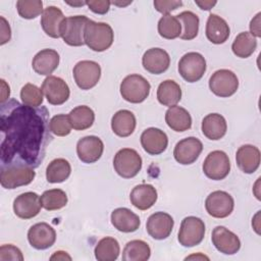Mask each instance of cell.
<instances>
[{
    "instance_id": "obj_1",
    "label": "cell",
    "mask_w": 261,
    "mask_h": 261,
    "mask_svg": "<svg viewBox=\"0 0 261 261\" xmlns=\"http://www.w3.org/2000/svg\"><path fill=\"white\" fill-rule=\"evenodd\" d=\"M1 165L38 167L52 141L46 107H31L11 99L1 104Z\"/></svg>"
},
{
    "instance_id": "obj_2",
    "label": "cell",
    "mask_w": 261,
    "mask_h": 261,
    "mask_svg": "<svg viewBox=\"0 0 261 261\" xmlns=\"http://www.w3.org/2000/svg\"><path fill=\"white\" fill-rule=\"evenodd\" d=\"M85 44L93 51L103 52L109 49L114 40L112 28L106 22L89 19L84 32Z\"/></svg>"
},
{
    "instance_id": "obj_3",
    "label": "cell",
    "mask_w": 261,
    "mask_h": 261,
    "mask_svg": "<svg viewBox=\"0 0 261 261\" xmlns=\"http://www.w3.org/2000/svg\"><path fill=\"white\" fill-rule=\"evenodd\" d=\"M150 83L140 74L126 75L120 83L119 91L122 98L129 103H142L150 94Z\"/></svg>"
},
{
    "instance_id": "obj_4",
    "label": "cell",
    "mask_w": 261,
    "mask_h": 261,
    "mask_svg": "<svg viewBox=\"0 0 261 261\" xmlns=\"http://www.w3.org/2000/svg\"><path fill=\"white\" fill-rule=\"evenodd\" d=\"M142 163L140 154L130 148L120 149L113 159L114 170L123 178L135 177L141 171Z\"/></svg>"
},
{
    "instance_id": "obj_5",
    "label": "cell",
    "mask_w": 261,
    "mask_h": 261,
    "mask_svg": "<svg viewBox=\"0 0 261 261\" xmlns=\"http://www.w3.org/2000/svg\"><path fill=\"white\" fill-rule=\"evenodd\" d=\"M205 236V223L196 216H188L181 220L178 230V242L181 246L191 248L203 241Z\"/></svg>"
},
{
    "instance_id": "obj_6",
    "label": "cell",
    "mask_w": 261,
    "mask_h": 261,
    "mask_svg": "<svg viewBox=\"0 0 261 261\" xmlns=\"http://www.w3.org/2000/svg\"><path fill=\"white\" fill-rule=\"evenodd\" d=\"M89 18L85 15L68 16L60 25V37L69 46L80 47L85 44L84 32Z\"/></svg>"
},
{
    "instance_id": "obj_7",
    "label": "cell",
    "mask_w": 261,
    "mask_h": 261,
    "mask_svg": "<svg viewBox=\"0 0 261 261\" xmlns=\"http://www.w3.org/2000/svg\"><path fill=\"white\" fill-rule=\"evenodd\" d=\"M206 71V60L198 52L186 53L178 62V72L188 83L200 81Z\"/></svg>"
},
{
    "instance_id": "obj_8",
    "label": "cell",
    "mask_w": 261,
    "mask_h": 261,
    "mask_svg": "<svg viewBox=\"0 0 261 261\" xmlns=\"http://www.w3.org/2000/svg\"><path fill=\"white\" fill-rule=\"evenodd\" d=\"M36 176L33 167L25 165H13L2 167L0 182L5 189L12 190L31 184Z\"/></svg>"
},
{
    "instance_id": "obj_9",
    "label": "cell",
    "mask_w": 261,
    "mask_h": 261,
    "mask_svg": "<svg viewBox=\"0 0 261 261\" xmlns=\"http://www.w3.org/2000/svg\"><path fill=\"white\" fill-rule=\"evenodd\" d=\"M72 74L80 89L90 90L98 84L101 77V67L96 61L82 60L74 65Z\"/></svg>"
},
{
    "instance_id": "obj_10",
    "label": "cell",
    "mask_w": 261,
    "mask_h": 261,
    "mask_svg": "<svg viewBox=\"0 0 261 261\" xmlns=\"http://www.w3.org/2000/svg\"><path fill=\"white\" fill-rule=\"evenodd\" d=\"M211 92L221 98L232 96L239 88V80L236 73L229 69H218L209 79Z\"/></svg>"
},
{
    "instance_id": "obj_11",
    "label": "cell",
    "mask_w": 261,
    "mask_h": 261,
    "mask_svg": "<svg viewBox=\"0 0 261 261\" xmlns=\"http://www.w3.org/2000/svg\"><path fill=\"white\" fill-rule=\"evenodd\" d=\"M204 174L213 180H221L225 178L230 170L229 158L225 152L215 150L210 152L203 162Z\"/></svg>"
},
{
    "instance_id": "obj_12",
    "label": "cell",
    "mask_w": 261,
    "mask_h": 261,
    "mask_svg": "<svg viewBox=\"0 0 261 261\" xmlns=\"http://www.w3.org/2000/svg\"><path fill=\"white\" fill-rule=\"evenodd\" d=\"M234 207L233 198L224 191H214L205 200L208 214L215 218H225L231 214Z\"/></svg>"
},
{
    "instance_id": "obj_13",
    "label": "cell",
    "mask_w": 261,
    "mask_h": 261,
    "mask_svg": "<svg viewBox=\"0 0 261 261\" xmlns=\"http://www.w3.org/2000/svg\"><path fill=\"white\" fill-rule=\"evenodd\" d=\"M47 101L52 105H61L65 103L70 95L68 85L55 75H48L42 84L41 88Z\"/></svg>"
},
{
    "instance_id": "obj_14",
    "label": "cell",
    "mask_w": 261,
    "mask_h": 261,
    "mask_svg": "<svg viewBox=\"0 0 261 261\" xmlns=\"http://www.w3.org/2000/svg\"><path fill=\"white\" fill-rule=\"evenodd\" d=\"M202 150L203 144L199 139L188 137L176 143L173 150V156L179 164L189 165L199 158Z\"/></svg>"
},
{
    "instance_id": "obj_15",
    "label": "cell",
    "mask_w": 261,
    "mask_h": 261,
    "mask_svg": "<svg viewBox=\"0 0 261 261\" xmlns=\"http://www.w3.org/2000/svg\"><path fill=\"white\" fill-rule=\"evenodd\" d=\"M211 241L216 250L225 255H233L241 248L239 237L222 225L213 228Z\"/></svg>"
},
{
    "instance_id": "obj_16",
    "label": "cell",
    "mask_w": 261,
    "mask_h": 261,
    "mask_svg": "<svg viewBox=\"0 0 261 261\" xmlns=\"http://www.w3.org/2000/svg\"><path fill=\"white\" fill-rule=\"evenodd\" d=\"M30 245L37 250H46L52 247L56 241L55 229L46 222H39L32 225L28 231Z\"/></svg>"
},
{
    "instance_id": "obj_17",
    "label": "cell",
    "mask_w": 261,
    "mask_h": 261,
    "mask_svg": "<svg viewBox=\"0 0 261 261\" xmlns=\"http://www.w3.org/2000/svg\"><path fill=\"white\" fill-rule=\"evenodd\" d=\"M42 208L38 194L25 192L17 196L13 201L14 214L21 219H31L37 216Z\"/></svg>"
},
{
    "instance_id": "obj_18",
    "label": "cell",
    "mask_w": 261,
    "mask_h": 261,
    "mask_svg": "<svg viewBox=\"0 0 261 261\" xmlns=\"http://www.w3.org/2000/svg\"><path fill=\"white\" fill-rule=\"evenodd\" d=\"M174 225V220L166 212H155L151 214L146 223V229L150 237L161 241L169 237Z\"/></svg>"
},
{
    "instance_id": "obj_19",
    "label": "cell",
    "mask_w": 261,
    "mask_h": 261,
    "mask_svg": "<svg viewBox=\"0 0 261 261\" xmlns=\"http://www.w3.org/2000/svg\"><path fill=\"white\" fill-rule=\"evenodd\" d=\"M104 151L102 140L96 136H87L77 141L76 154L84 163H94L98 161Z\"/></svg>"
},
{
    "instance_id": "obj_20",
    "label": "cell",
    "mask_w": 261,
    "mask_h": 261,
    "mask_svg": "<svg viewBox=\"0 0 261 261\" xmlns=\"http://www.w3.org/2000/svg\"><path fill=\"white\" fill-rule=\"evenodd\" d=\"M142 64L148 72L161 74L168 69L170 57L169 54L161 48H150L144 53Z\"/></svg>"
},
{
    "instance_id": "obj_21",
    "label": "cell",
    "mask_w": 261,
    "mask_h": 261,
    "mask_svg": "<svg viewBox=\"0 0 261 261\" xmlns=\"http://www.w3.org/2000/svg\"><path fill=\"white\" fill-rule=\"evenodd\" d=\"M141 145L148 154L159 155L166 150L168 138L163 130L156 127H149L141 135Z\"/></svg>"
},
{
    "instance_id": "obj_22",
    "label": "cell",
    "mask_w": 261,
    "mask_h": 261,
    "mask_svg": "<svg viewBox=\"0 0 261 261\" xmlns=\"http://www.w3.org/2000/svg\"><path fill=\"white\" fill-rule=\"evenodd\" d=\"M260 150L253 145H243L236 153L238 167L245 173H254L260 165Z\"/></svg>"
},
{
    "instance_id": "obj_23",
    "label": "cell",
    "mask_w": 261,
    "mask_h": 261,
    "mask_svg": "<svg viewBox=\"0 0 261 261\" xmlns=\"http://www.w3.org/2000/svg\"><path fill=\"white\" fill-rule=\"evenodd\" d=\"M111 223L117 230L121 232H134L140 225V217L128 208L120 207L111 212Z\"/></svg>"
},
{
    "instance_id": "obj_24",
    "label": "cell",
    "mask_w": 261,
    "mask_h": 261,
    "mask_svg": "<svg viewBox=\"0 0 261 261\" xmlns=\"http://www.w3.org/2000/svg\"><path fill=\"white\" fill-rule=\"evenodd\" d=\"M59 54L53 49L39 51L32 60L33 69L40 75H50L59 65Z\"/></svg>"
},
{
    "instance_id": "obj_25",
    "label": "cell",
    "mask_w": 261,
    "mask_h": 261,
    "mask_svg": "<svg viewBox=\"0 0 261 261\" xmlns=\"http://www.w3.org/2000/svg\"><path fill=\"white\" fill-rule=\"evenodd\" d=\"M157 198V190L149 184H141L136 186L129 194L130 203L139 210L150 209L156 203Z\"/></svg>"
},
{
    "instance_id": "obj_26",
    "label": "cell",
    "mask_w": 261,
    "mask_h": 261,
    "mask_svg": "<svg viewBox=\"0 0 261 261\" xmlns=\"http://www.w3.org/2000/svg\"><path fill=\"white\" fill-rule=\"evenodd\" d=\"M205 34L211 43L219 45L226 42L229 37L230 30L227 22L222 17L211 13L207 19Z\"/></svg>"
},
{
    "instance_id": "obj_27",
    "label": "cell",
    "mask_w": 261,
    "mask_h": 261,
    "mask_svg": "<svg viewBox=\"0 0 261 261\" xmlns=\"http://www.w3.org/2000/svg\"><path fill=\"white\" fill-rule=\"evenodd\" d=\"M65 16L60 8L48 6L44 9L41 16V27L49 37L53 39L60 38V25Z\"/></svg>"
},
{
    "instance_id": "obj_28",
    "label": "cell",
    "mask_w": 261,
    "mask_h": 261,
    "mask_svg": "<svg viewBox=\"0 0 261 261\" xmlns=\"http://www.w3.org/2000/svg\"><path fill=\"white\" fill-rule=\"evenodd\" d=\"M203 135L212 141H217L223 138L227 130V123L225 118L219 113L207 114L202 120Z\"/></svg>"
},
{
    "instance_id": "obj_29",
    "label": "cell",
    "mask_w": 261,
    "mask_h": 261,
    "mask_svg": "<svg viewBox=\"0 0 261 261\" xmlns=\"http://www.w3.org/2000/svg\"><path fill=\"white\" fill-rule=\"evenodd\" d=\"M136 116L126 109L118 110L111 118V128L113 133L121 138L130 136L136 128Z\"/></svg>"
},
{
    "instance_id": "obj_30",
    "label": "cell",
    "mask_w": 261,
    "mask_h": 261,
    "mask_svg": "<svg viewBox=\"0 0 261 261\" xmlns=\"http://www.w3.org/2000/svg\"><path fill=\"white\" fill-rule=\"evenodd\" d=\"M165 121L174 132L181 133L191 128L192 117L189 111L180 106H171L165 112Z\"/></svg>"
},
{
    "instance_id": "obj_31",
    "label": "cell",
    "mask_w": 261,
    "mask_h": 261,
    "mask_svg": "<svg viewBox=\"0 0 261 261\" xmlns=\"http://www.w3.org/2000/svg\"><path fill=\"white\" fill-rule=\"evenodd\" d=\"M181 99V89L179 85L172 81L166 80L160 83L157 89V100L163 106L171 107L176 105Z\"/></svg>"
},
{
    "instance_id": "obj_32",
    "label": "cell",
    "mask_w": 261,
    "mask_h": 261,
    "mask_svg": "<svg viewBox=\"0 0 261 261\" xmlns=\"http://www.w3.org/2000/svg\"><path fill=\"white\" fill-rule=\"evenodd\" d=\"M67 115L71 127L75 130H85L90 128L95 120V113L93 109L86 105L74 107Z\"/></svg>"
},
{
    "instance_id": "obj_33",
    "label": "cell",
    "mask_w": 261,
    "mask_h": 261,
    "mask_svg": "<svg viewBox=\"0 0 261 261\" xmlns=\"http://www.w3.org/2000/svg\"><path fill=\"white\" fill-rule=\"evenodd\" d=\"M70 172V163L64 158H56L48 164L46 168V178L50 184H59L66 180Z\"/></svg>"
},
{
    "instance_id": "obj_34",
    "label": "cell",
    "mask_w": 261,
    "mask_h": 261,
    "mask_svg": "<svg viewBox=\"0 0 261 261\" xmlns=\"http://www.w3.org/2000/svg\"><path fill=\"white\" fill-rule=\"evenodd\" d=\"M94 253L98 261H114L118 258L120 247L117 240L111 237H106L97 243Z\"/></svg>"
},
{
    "instance_id": "obj_35",
    "label": "cell",
    "mask_w": 261,
    "mask_h": 261,
    "mask_svg": "<svg viewBox=\"0 0 261 261\" xmlns=\"http://www.w3.org/2000/svg\"><path fill=\"white\" fill-rule=\"evenodd\" d=\"M151 256L149 245L142 240H133L126 243L122 252L123 261H146Z\"/></svg>"
},
{
    "instance_id": "obj_36",
    "label": "cell",
    "mask_w": 261,
    "mask_h": 261,
    "mask_svg": "<svg viewBox=\"0 0 261 261\" xmlns=\"http://www.w3.org/2000/svg\"><path fill=\"white\" fill-rule=\"evenodd\" d=\"M257 48V40L249 32L240 33L233 40L231 50L237 57L248 58Z\"/></svg>"
},
{
    "instance_id": "obj_37",
    "label": "cell",
    "mask_w": 261,
    "mask_h": 261,
    "mask_svg": "<svg viewBox=\"0 0 261 261\" xmlns=\"http://www.w3.org/2000/svg\"><path fill=\"white\" fill-rule=\"evenodd\" d=\"M176 18L179 20L182 31L179 36L181 40H193L197 37L198 32H199V17L196 13L193 11H182L179 14L175 15Z\"/></svg>"
},
{
    "instance_id": "obj_38",
    "label": "cell",
    "mask_w": 261,
    "mask_h": 261,
    "mask_svg": "<svg viewBox=\"0 0 261 261\" xmlns=\"http://www.w3.org/2000/svg\"><path fill=\"white\" fill-rule=\"evenodd\" d=\"M41 204L47 211H54L63 208L67 204V195L60 189H52L45 191L41 197Z\"/></svg>"
},
{
    "instance_id": "obj_39",
    "label": "cell",
    "mask_w": 261,
    "mask_h": 261,
    "mask_svg": "<svg viewBox=\"0 0 261 261\" xmlns=\"http://www.w3.org/2000/svg\"><path fill=\"white\" fill-rule=\"evenodd\" d=\"M158 33L159 35L167 40H173L180 36L181 24L174 15L164 14L158 21Z\"/></svg>"
},
{
    "instance_id": "obj_40",
    "label": "cell",
    "mask_w": 261,
    "mask_h": 261,
    "mask_svg": "<svg viewBox=\"0 0 261 261\" xmlns=\"http://www.w3.org/2000/svg\"><path fill=\"white\" fill-rule=\"evenodd\" d=\"M18 14L25 19H33L43 13V2L41 0H18L16 2Z\"/></svg>"
},
{
    "instance_id": "obj_41",
    "label": "cell",
    "mask_w": 261,
    "mask_h": 261,
    "mask_svg": "<svg viewBox=\"0 0 261 261\" xmlns=\"http://www.w3.org/2000/svg\"><path fill=\"white\" fill-rule=\"evenodd\" d=\"M22 104L31 107H40L43 103V92L33 84H25L20 90Z\"/></svg>"
},
{
    "instance_id": "obj_42",
    "label": "cell",
    "mask_w": 261,
    "mask_h": 261,
    "mask_svg": "<svg viewBox=\"0 0 261 261\" xmlns=\"http://www.w3.org/2000/svg\"><path fill=\"white\" fill-rule=\"evenodd\" d=\"M50 130L53 135L58 137H65L70 134L71 125L66 114H57L50 119Z\"/></svg>"
},
{
    "instance_id": "obj_43",
    "label": "cell",
    "mask_w": 261,
    "mask_h": 261,
    "mask_svg": "<svg viewBox=\"0 0 261 261\" xmlns=\"http://www.w3.org/2000/svg\"><path fill=\"white\" fill-rule=\"evenodd\" d=\"M0 260L1 261H6V260H23V256L21 251L13 246V245H2L0 247Z\"/></svg>"
},
{
    "instance_id": "obj_44",
    "label": "cell",
    "mask_w": 261,
    "mask_h": 261,
    "mask_svg": "<svg viewBox=\"0 0 261 261\" xmlns=\"http://www.w3.org/2000/svg\"><path fill=\"white\" fill-rule=\"evenodd\" d=\"M153 4L158 12L163 14H169V12L180 7L182 5V2L174 0H155Z\"/></svg>"
},
{
    "instance_id": "obj_45",
    "label": "cell",
    "mask_w": 261,
    "mask_h": 261,
    "mask_svg": "<svg viewBox=\"0 0 261 261\" xmlns=\"http://www.w3.org/2000/svg\"><path fill=\"white\" fill-rule=\"evenodd\" d=\"M89 9L97 14H105L109 11L111 2L108 0H90L86 1Z\"/></svg>"
},
{
    "instance_id": "obj_46",
    "label": "cell",
    "mask_w": 261,
    "mask_h": 261,
    "mask_svg": "<svg viewBox=\"0 0 261 261\" xmlns=\"http://www.w3.org/2000/svg\"><path fill=\"white\" fill-rule=\"evenodd\" d=\"M0 20H1L0 45H4L5 43H7L10 40V38H11V31H10L9 23L7 22V20L3 16H0Z\"/></svg>"
},
{
    "instance_id": "obj_47",
    "label": "cell",
    "mask_w": 261,
    "mask_h": 261,
    "mask_svg": "<svg viewBox=\"0 0 261 261\" xmlns=\"http://www.w3.org/2000/svg\"><path fill=\"white\" fill-rule=\"evenodd\" d=\"M260 17H261V12H258L254 18H252L250 22V34L255 37V38H260L261 37V31H260Z\"/></svg>"
},
{
    "instance_id": "obj_48",
    "label": "cell",
    "mask_w": 261,
    "mask_h": 261,
    "mask_svg": "<svg viewBox=\"0 0 261 261\" xmlns=\"http://www.w3.org/2000/svg\"><path fill=\"white\" fill-rule=\"evenodd\" d=\"M1 89H2V91H1V104H3L9 98V95H10V88L5 83L4 80H1Z\"/></svg>"
},
{
    "instance_id": "obj_49",
    "label": "cell",
    "mask_w": 261,
    "mask_h": 261,
    "mask_svg": "<svg viewBox=\"0 0 261 261\" xmlns=\"http://www.w3.org/2000/svg\"><path fill=\"white\" fill-rule=\"evenodd\" d=\"M196 5H198L201 9L203 10H210L213 6L216 5V1H199V0H195Z\"/></svg>"
},
{
    "instance_id": "obj_50",
    "label": "cell",
    "mask_w": 261,
    "mask_h": 261,
    "mask_svg": "<svg viewBox=\"0 0 261 261\" xmlns=\"http://www.w3.org/2000/svg\"><path fill=\"white\" fill-rule=\"evenodd\" d=\"M71 260V257L64 251H56L51 257L50 260Z\"/></svg>"
},
{
    "instance_id": "obj_51",
    "label": "cell",
    "mask_w": 261,
    "mask_h": 261,
    "mask_svg": "<svg viewBox=\"0 0 261 261\" xmlns=\"http://www.w3.org/2000/svg\"><path fill=\"white\" fill-rule=\"evenodd\" d=\"M259 211H258V213L255 215V217H254V219H253V221H252V225H253V227H254V229L256 230V232L257 233H260L259 232Z\"/></svg>"
},
{
    "instance_id": "obj_52",
    "label": "cell",
    "mask_w": 261,
    "mask_h": 261,
    "mask_svg": "<svg viewBox=\"0 0 261 261\" xmlns=\"http://www.w3.org/2000/svg\"><path fill=\"white\" fill-rule=\"evenodd\" d=\"M68 5L70 6H83V5H87L86 1H80V2H66Z\"/></svg>"
},
{
    "instance_id": "obj_53",
    "label": "cell",
    "mask_w": 261,
    "mask_h": 261,
    "mask_svg": "<svg viewBox=\"0 0 261 261\" xmlns=\"http://www.w3.org/2000/svg\"><path fill=\"white\" fill-rule=\"evenodd\" d=\"M111 3L114 4V5H117V6H126V5L130 4L132 1H127V2H117V1H113V2H111Z\"/></svg>"
}]
</instances>
